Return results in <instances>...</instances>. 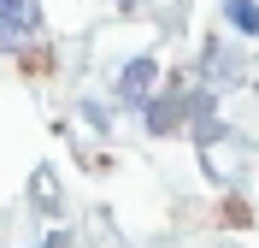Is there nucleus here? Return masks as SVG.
Segmentation results:
<instances>
[{"label":"nucleus","mask_w":259,"mask_h":248,"mask_svg":"<svg viewBox=\"0 0 259 248\" xmlns=\"http://www.w3.org/2000/svg\"><path fill=\"white\" fill-rule=\"evenodd\" d=\"M230 18H236L242 30H253V36H259V6H253V0H230Z\"/></svg>","instance_id":"3"},{"label":"nucleus","mask_w":259,"mask_h":248,"mask_svg":"<svg viewBox=\"0 0 259 248\" xmlns=\"http://www.w3.org/2000/svg\"><path fill=\"white\" fill-rule=\"evenodd\" d=\"M147 77H153V65H147V59H136V65L124 71V95H147Z\"/></svg>","instance_id":"2"},{"label":"nucleus","mask_w":259,"mask_h":248,"mask_svg":"<svg viewBox=\"0 0 259 248\" xmlns=\"http://www.w3.org/2000/svg\"><path fill=\"white\" fill-rule=\"evenodd\" d=\"M41 36V6L35 0H0V48H30Z\"/></svg>","instance_id":"1"}]
</instances>
